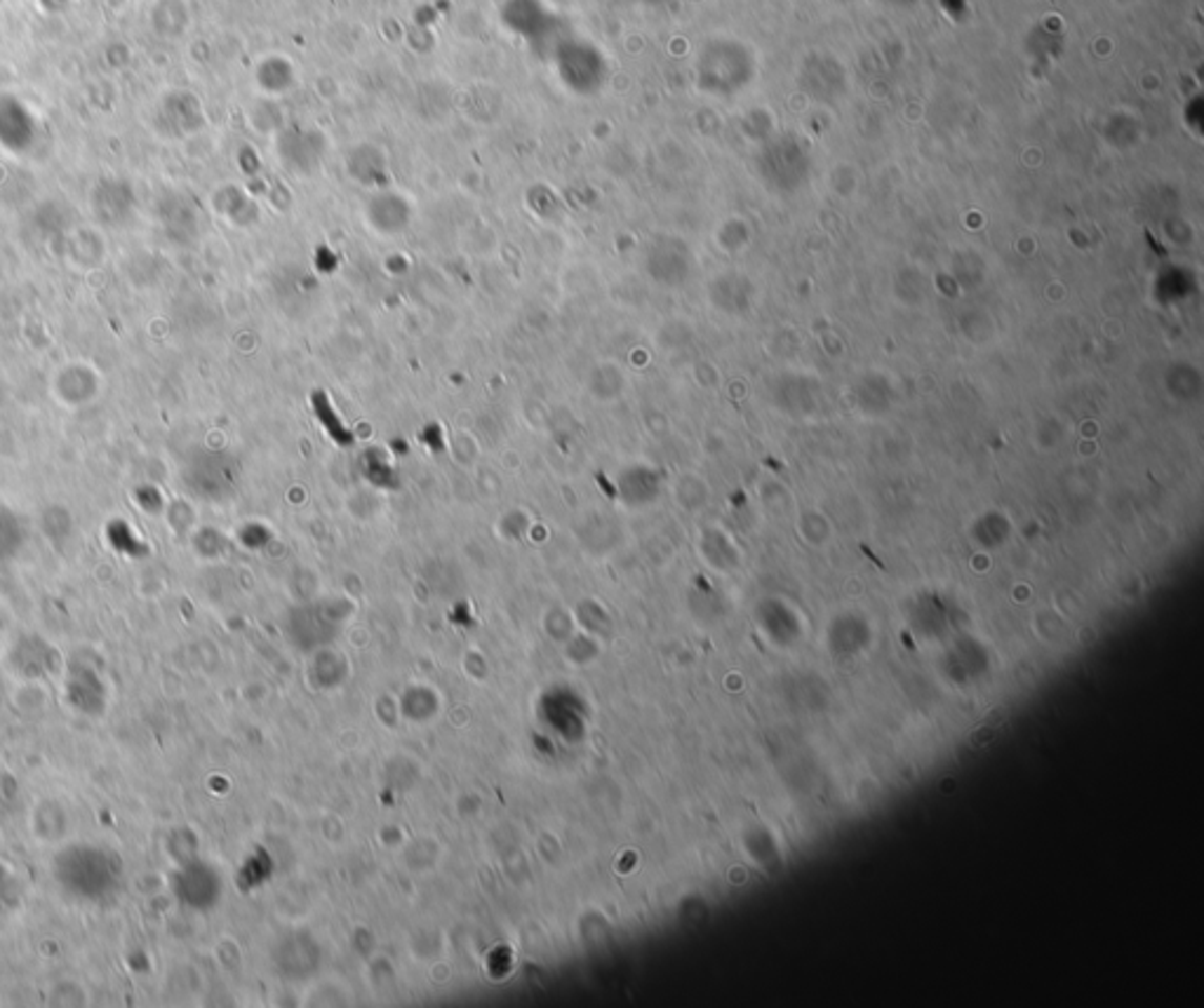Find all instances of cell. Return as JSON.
<instances>
[{"instance_id": "obj_1", "label": "cell", "mask_w": 1204, "mask_h": 1008, "mask_svg": "<svg viewBox=\"0 0 1204 1008\" xmlns=\"http://www.w3.org/2000/svg\"><path fill=\"white\" fill-rule=\"evenodd\" d=\"M586 391L598 402H617L626 391V374L615 360H602L586 374Z\"/></svg>"}, {"instance_id": "obj_2", "label": "cell", "mask_w": 1204, "mask_h": 1008, "mask_svg": "<svg viewBox=\"0 0 1204 1008\" xmlns=\"http://www.w3.org/2000/svg\"><path fill=\"white\" fill-rule=\"evenodd\" d=\"M313 410H315V414H318V419H320L323 423H328V426H325V430H328V433L332 435V438L341 440V435H351L347 428H344V423L339 421L337 414H334V407H332V402H330L328 395H325V393H315V395H313Z\"/></svg>"}]
</instances>
